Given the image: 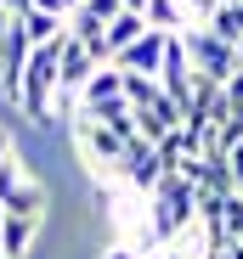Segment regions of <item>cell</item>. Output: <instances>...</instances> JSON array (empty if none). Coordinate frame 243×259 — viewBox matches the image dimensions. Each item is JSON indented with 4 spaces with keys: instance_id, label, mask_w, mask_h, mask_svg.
Masks as SVG:
<instances>
[{
    "instance_id": "obj_12",
    "label": "cell",
    "mask_w": 243,
    "mask_h": 259,
    "mask_svg": "<svg viewBox=\"0 0 243 259\" xmlns=\"http://www.w3.org/2000/svg\"><path fill=\"white\" fill-rule=\"evenodd\" d=\"M147 28H153V23H147L142 12H119V17L108 23V46H113V57H125V51L136 46V39L147 34Z\"/></svg>"
},
{
    "instance_id": "obj_20",
    "label": "cell",
    "mask_w": 243,
    "mask_h": 259,
    "mask_svg": "<svg viewBox=\"0 0 243 259\" xmlns=\"http://www.w3.org/2000/svg\"><path fill=\"white\" fill-rule=\"evenodd\" d=\"M226 102H232V113H243V73L226 84Z\"/></svg>"
},
{
    "instance_id": "obj_15",
    "label": "cell",
    "mask_w": 243,
    "mask_h": 259,
    "mask_svg": "<svg viewBox=\"0 0 243 259\" xmlns=\"http://www.w3.org/2000/svg\"><path fill=\"white\" fill-rule=\"evenodd\" d=\"M204 28H215V34L226 39V46H243V6H215Z\"/></svg>"
},
{
    "instance_id": "obj_1",
    "label": "cell",
    "mask_w": 243,
    "mask_h": 259,
    "mask_svg": "<svg viewBox=\"0 0 243 259\" xmlns=\"http://www.w3.org/2000/svg\"><path fill=\"white\" fill-rule=\"evenodd\" d=\"M198 220V186L187 175H170L147 197V226H153V242H176L187 226Z\"/></svg>"
},
{
    "instance_id": "obj_21",
    "label": "cell",
    "mask_w": 243,
    "mask_h": 259,
    "mask_svg": "<svg viewBox=\"0 0 243 259\" xmlns=\"http://www.w3.org/2000/svg\"><path fill=\"white\" fill-rule=\"evenodd\" d=\"M0 237H6V208H0Z\"/></svg>"
},
{
    "instance_id": "obj_3",
    "label": "cell",
    "mask_w": 243,
    "mask_h": 259,
    "mask_svg": "<svg viewBox=\"0 0 243 259\" xmlns=\"http://www.w3.org/2000/svg\"><path fill=\"white\" fill-rule=\"evenodd\" d=\"M181 39H187V57H192V73H198V79L232 84V79L243 73V62H237V46H226V39H221L215 28H187Z\"/></svg>"
},
{
    "instance_id": "obj_17",
    "label": "cell",
    "mask_w": 243,
    "mask_h": 259,
    "mask_svg": "<svg viewBox=\"0 0 243 259\" xmlns=\"http://www.w3.org/2000/svg\"><path fill=\"white\" fill-rule=\"evenodd\" d=\"M85 12H96L102 23H113L119 12H125V0H91V6H85Z\"/></svg>"
},
{
    "instance_id": "obj_2",
    "label": "cell",
    "mask_w": 243,
    "mask_h": 259,
    "mask_svg": "<svg viewBox=\"0 0 243 259\" xmlns=\"http://www.w3.org/2000/svg\"><path fill=\"white\" fill-rule=\"evenodd\" d=\"M74 147H79V158L91 163L96 181H119L125 186V141H119L108 124H96L91 113H79L74 118Z\"/></svg>"
},
{
    "instance_id": "obj_22",
    "label": "cell",
    "mask_w": 243,
    "mask_h": 259,
    "mask_svg": "<svg viewBox=\"0 0 243 259\" xmlns=\"http://www.w3.org/2000/svg\"><path fill=\"white\" fill-rule=\"evenodd\" d=\"M0 259H6V253H0Z\"/></svg>"
},
{
    "instance_id": "obj_19",
    "label": "cell",
    "mask_w": 243,
    "mask_h": 259,
    "mask_svg": "<svg viewBox=\"0 0 243 259\" xmlns=\"http://www.w3.org/2000/svg\"><path fill=\"white\" fill-rule=\"evenodd\" d=\"M12 158H17V141H12V130H6V124H0V169H6Z\"/></svg>"
},
{
    "instance_id": "obj_8",
    "label": "cell",
    "mask_w": 243,
    "mask_h": 259,
    "mask_svg": "<svg viewBox=\"0 0 243 259\" xmlns=\"http://www.w3.org/2000/svg\"><path fill=\"white\" fill-rule=\"evenodd\" d=\"M68 34H74V39H79V46H85V51L102 62V68L113 62V46H108V23H102L96 12H85V6H79V12L68 17Z\"/></svg>"
},
{
    "instance_id": "obj_16",
    "label": "cell",
    "mask_w": 243,
    "mask_h": 259,
    "mask_svg": "<svg viewBox=\"0 0 243 259\" xmlns=\"http://www.w3.org/2000/svg\"><path fill=\"white\" fill-rule=\"evenodd\" d=\"M221 237H226V242L243 237V197H226V208H221Z\"/></svg>"
},
{
    "instance_id": "obj_9",
    "label": "cell",
    "mask_w": 243,
    "mask_h": 259,
    "mask_svg": "<svg viewBox=\"0 0 243 259\" xmlns=\"http://www.w3.org/2000/svg\"><path fill=\"white\" fill-rule=\"evenodd\" d=\"M119 96H125V68H102L91 84H85V96H79V113H91V107H108V102H119Z\"/></svg>"
},
{
    "instance_id": "obj_14",
    "label": "cell",
    "mask_w": 243,
    "mask_h": 259,
    "mask_svg": "<svg viewBox=\"0 0 243 259\" xmlns=\"http://www.w3.org/2000/svg\"><path fill=\"white\" fill-rule=\"evenodd\" d=\"M23 23V34L34 39V46H57V39L68 34V23L62 17H46V12H28V17H17Z\"/></svg>"
},
{
    "instance_id": "obj_23",
    "label": "cell",
    "mask_w": 243,
    "mask_h": 259,
    "mask_svg": "<svg viewBox=\"0 0 243 259\" xmlns=\"http://www.w3.org/2000/svg\"><path fill=\"white\" fill-rule=\"evenodd\" d=\"M237 242H243V237H237Z\"/></svg>"
},
{
    "instance_id": "obj_13",
    "label": "cell",
    "mask_w": 243,
    "mask_h": 259,
    "mask_svg": "<svg viewBox=\"0 0 243 259\" xmlns=\"http://www.w3.org/2000/svg\"><path fill=\"white\" fill-rule=\"evenodd\" d=\"M125 102H130L136 113H153L158 102H164V84H158V79H142V73H125Z\"/></svg>"
},
{
    "instance_id": "obj_11",
    "label": "cell",
    "mask_w": 243,
    "mask_h": 259,
    "mask_svg": "<svg viewBox=\"0 0 243 259\" xmlns=\"http://www.w3.org/2000/svg\"><path fill=\"white\" fill-rule=\"evenodd\" d=\"M34 237H40V220H17V214H6L0 253H6V259H28V253H34Z\"/></svg>"
},
{
    "instance_id": "obj_18",
    "label": "cell",
    "mask_w": 243,
    "mask_h": 259,
    "mask_svg": "<svg viewBox=\"0 0 243 259\" xmlns=\"http://www.w3.org/2000/svg\"><path fill=\"white\" fill-rule=\"evenodd\" d=\"M147 253H153V248H125V242H113L102 259H147Z\"/></svg>"
},
{
    "instance_id": "obj_4",
    "label": "cell",
    "mask_w": 243,
    "mask_h": 259,
    "mask_svg": "<svg viewBox=\"0 0 243 259\" xmlns=\"http://www.w3.org/2000/svg\"><path fill=\"white\" fill-rule=\"evenodd\" d=\"M170 39L176 34H158V28H147L136 46L125 51V57H113V68H125V73H142V79H158L164 73V51H170Z\"/></svg>"
},
{
    "instance_id": "obj_7",
    "label": "cell",
    "mask_w": 243,
    "mask_h": 259,
    "mask_svg": "<svg viewBox=\"0 0 243 259\" xmlns=\"http://www.w3.org/2000/svg\"><path fill=\"white\" fill-rule=\"evenodd\" d=\"M0 208H6V214H17V220H46V208H51V192L46 186H40L34 175H23L6 197H0Z\"/></svg>"
},
{
    "instance_id": "obj_6",
    "label": "cell",
    "mask_w": 243,
    "mask_h": 259,
    "mask_svg": "<svg viewBox=\"0 0 243 259\" xmlns=\"http://www.w3.org/2000/svg\"><path fill=\"white\" fill-rule=\"evenodd\" d=\"M187 118L210 124V130H221L226 118H237V113H232V102H226V84H215V79H198V91H192V107H187Z\"/></svg>"
},
{
    "instance_id": "obj_10",
    "label": "cell",
    "mask_w": 243,
    "mask_h": 259,
    "mask_svg": "<svg viewBox=\"0 0 243 259\" xmlns=\"http://www.w3.org/2000/svg\"><path fill=\"white\" fill-rule=\"evenodd\" d=\"M91 118H96V124H108L119 141H136V136H142V124H136V107H130L125 96H119V102H108V107H91Z\"/></svg>"
},
{
    "instance_id": "obj_5",
    "label": "cell",
    "mask_w": 243,
    "mask_h": 259,
    "mask_svg": "<svg viewBox=\"0 0 243 259\" xmlns=\"http://www.w3.org/2000/svg\"><path fill=\"white\" fill-rule=\"evenodd\" d=\"M96 73H102V62L68 34V39H62V96H85V84H91Z\"/></svg>"
}]
</instances>
